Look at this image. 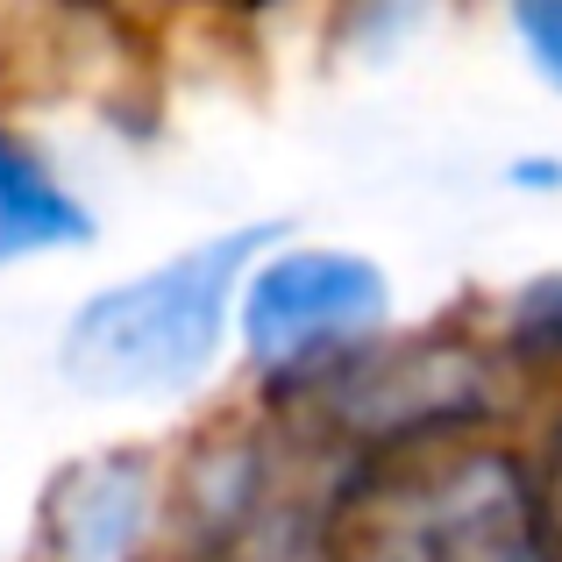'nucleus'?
Segmentation results:
<instances>
[{"label": "nucleus", "instance_id": "f257e3e1", "mask_svg": "<svg viewBox=\"0 0 562 562\" xmlns=\"http://www.w3.org/2000/svg\"><path fill=\"white\" fill-rule=\"evenodd\" d=\"M285 221H235L79 292L57 321V378L93 406L179 413L235 371V285Z\"/></svg>", "mask_w": 562, "mask_h": 562}, {"label": "nucleus", "instance_id": "f03ea898", "mask_svg": "<svg viewBox=\"0 0 562 562\" xmlns=\"http://www.w3.org/2000/svg\"><path fill=\"white\" fill-rule=\"evenodd\" d=\"M398 335V278L342 235L278 228L235 285V371L263 406H321Z\"/></svg>", "mask_w": 562, "mask_h": 562}, {"label": "nucleus", "instance_id": "7ed1b4c3", "mask_svg": "<svg viewBox=\"0 0 562 562\" xmlns=\"http://www.w3.org/2000/svg\"><path fill=\"white\" fill-rule=\"evenodd\" d=\"M171 535L157 449H86L36 498V562H150Z\"/></svg>", "mask_w": 562, "mask_h": 562}, {"label": "nucleus", "instance_id": "20e7f679", "mask_svg": "<svg viewBox=\"0 0 562 562\" xmlns=\"http://www.w3.org/2000/svg\"><path fill=\"white\" fill-rule=\"evenodd\" d=\"M100 243V214L71 171L57 165V150L22 128L14 114H0V271L22 263H57Z\"/></svg>", "mask_w": 562, "mask_h": 562}, {"label": "nucleus", "instance_id": "39448f33", "mask_svg": "<svg viewBox=\"0 0 562 562\" xmlns=\"http://www.w3.org/2000/svg\"><path fill=\"white\" fill-rule=\"evenodd\" d=\"M484 349L498 363H562V271H535L484 306Z\"/></svg>", "mask_w": 562, "mask_h": 562}, {"label": "nucleus", "instance_id": "423d86ee", "mask_svg": "<svg viewBox=\"0 0 562 562\" xmlns=\"http://www.w3.org/2000/svg\"><path fill=\"white\" fill-rule=\"evenodd\" d=\"M498 22H506L527 79L562 100V0H498Z\"/></svg>", "mask_w": 562, "mask_h": 562}, {"label": "nucleus", "instance_id": "0eeeda50", "mask_svg": "<svg viewBox=\"0 0 562 562\" xmlns=\"http://www.w3.org/2000/svg\"><path fill=\"white\" fill-rule=\"evenodd\" d=\"M498 186L513 200H562V150H513L498 165Z\"/></svg>", "mask_w": 562, "mask_h": 562}, {"label": "nucleus", "instance_id": "6e6552de", "mask_svg": "<svg viewBox=\"0 0 562 562\" xmlns=\"http://www.w3.org/2000/svg\"><path fill=\"white\" fill-rule=\"evenodd\" d=\"M535 484H541V506H549V527H555V541H562V435L549 441V456H541Z\"/></svg>", "mask_w": 562, "mask_h": 562}]
</instances>
